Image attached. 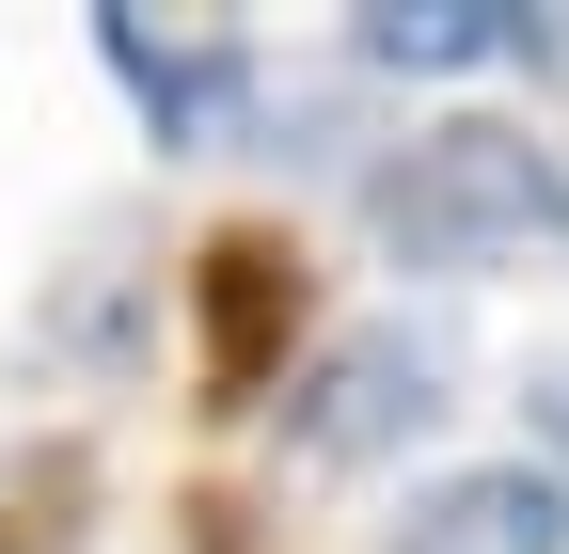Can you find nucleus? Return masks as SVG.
<instances>
[{"mask_svg":"<svg viewBox=\"0 0 569 554\" xmlns=\"http://www.w3.org/2000/svg\"><path fill=\"white\" fill-rule=\"evenodd\" d=\"M365 222L396 269H490V254L569 222V144H538L507 111H443L396 159H365Z\"/></svg>","mask_w":569,"mask_h":554,"instance_id":"f257e3e1","label":"nucleus"},{"mask_svg":"<svg viewBox=\"0 0 569 554\" xmlns=\"http://www.w3.org/2000/svg\"><path fill=\"white\" fill-rule=\"evenodd\" d=\"M301 333H317V269H301L284 222H222L190 254V380H206V412H253Z\"/></svg>","mask_w":569,"mask_h":554,"instance_id":"f03ea898","label":"nucleus"},{"mask_svg":"<svg viewBox=\"0 0 569 554\" xmlns=\"http://www.w3.org/2000/svg\"><path fill=\"white\" fill-rule=\"evenodd\" d=\"M96 63L127 80V111L159 127L174 159H190V144H238L253 96H269V63H253L238 17H159V0H111V17H96Z\"/></svg>","mask_w":569,"mask_h":554,"instance_id":"7ed1b4c3","label":"nucleus"},{"mask_svg":"<svg viewBox=\"0 0 569 554\" xmlns=\"http://www.w3.org/2000/svg\"><path fill=\"white\" fill-rule=\"evenodd\" d=\"M427 412H443V349H427V333H332V349L284 380V444H301L317 475H380Z\"/></svg>","mask_w":569,"mask_h":554,"instance_id":"20e7f679","label":"nucleus"},{"mask_svg":"<svg viewBox=\"0 0 569 554\" xmlns=\"http://www.w3.org/2000/svg\"><path fill=\"white\" fill-rule=\"evenodd\" d=\"M348 63L365 80H475V63H569V32L538 0H365Z\"/></svg>","mask_w":569,"mask_h":554,"instance_id":"39448f33","label":"nucleus"},{"mask_svg":"<svg viewBox=\"0 0 569 554\" xmlns=\"http://www.w3.org/2000/svg\"><path fill=\"white\" fill-rule=\"evenodd\" d=\"M396 554H569V492L553 459H475L396 523Z\"/></svg>","mask_w":569,"mask_h":554,"instance_id":"423d86ee","label":"nucleus"},{"mask_svg":"<svg viewBox=\"0 0 569 554\" xmlns=\"http://www.w3.org/2000/svg\"><path fill=\"white\" fill-rule=\"evenodd\" d=\"M96 507H111V459H96L80 428H48V444L0 459V554H80Z\"/></svg>","mask_w":569,"mask_h":554,"instance_id":"0eeeda50","label":"nucleus"},{"mask_svg":"<svg viewBox=\"0 0 569 554\" xmlns=\"http://www.w3.org/2000/svg\"><path fill=\"white\" fill-rule=\"evenodd\" d=\"M48 349L63 365H127L142 333H127V222L80 238V269H63V301H48Z\"/></svg>","mask_w":569,"mask_h":554,"instance_id":"6e6552de","label":"nucleus"},{"mask_svg":"<svg viewBox=\"0 0 569 554\" xmlns=\"http://www.w3.org/2000/svg\"><path fill=\"white\" fill-rule=\"evenodd\" d=\"M190 554H269V523H253L238 492H190Z\"/></svg>","mask_w":569,"mask_h":554,"instance_id":"1a4fd4ad","label":"nucleus"},{"mask_svg":"<svg viewBox=\"0 0 569 554\" xmlns=\"http://www.w3.org/2000/svg\"><path fill=\"white\" fill-rule=\"evenodd\" d=\"M522 412H538V444H553V459H569V349H553V365H538V396H522Z\"/></svg>","mask_w":569,"mask_h":554,"instance_id":"9d476101","label":"nucleus"}]
</instances>
